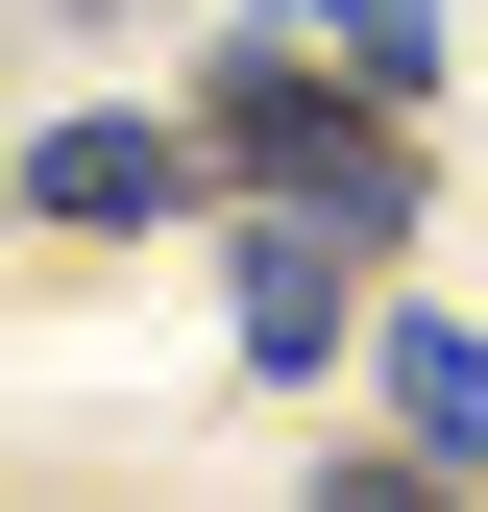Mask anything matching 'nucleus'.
Masks as SVG:
<instances>
[{
  "mask_svg": "<svg viewBox=\"0 0 488 512\" xmlns=\"http://www.w3.org/2000/svg\"><path fill=\"white\" fill-rule=\"evenodd\" d=\"M342 269H366V244H342L318 196H293L269 244H244V342H269V366H318V342H342Z\"/></svg>",
  "mask_w": 488,
  "mask_h": 512,
  "instance_id": "obj_2",
  "label": "nucleus"
},
{
  "mask_svg": "<svg viewBox=\"0 0 488 512\" xmlns=\"http://www.w3.org/2000/svg\"><path fill=\"white\" fill-rule=\"evenodd\" d=\"M49 220H171V122H49Z\"/></svg>",
  "mask_w": 488,
  "mask_h": 512,
  "instance_id": "obj_3",
  "label": "nucleus"
},
{
  "mask_svg": "<svg viewBox=\"0 0 488 512\" xmlns=\"http://www.w3.org/2000/svg\"><path fill=\"white\" fill-rule=\"evenodd\" d=\"M318 25H342V49H391V74H415V0H318Z\"/></svg>",
  "mask_w": 488,
  "mask_h": 512,
  "instance_id": "obj_5",
  "label": "nucleus"
},
{
  "mask_svg": "<svg viewBox=\"0 0 488 512\" xmlns=\"http://www.w3.org/2000/svg\"><path fill=\"white\" fill-rule=\"evenodd\" d=\"M220 147L269 171V196H318L342 244H415V147H391L342 74H318V49H244V74H220Z\"/></svg>",
  "mask_w": 488,
  "mask_h": 512,
  "instance_id": "obj_1",
  "label": "nucleus"
},
{
  "mask_svg": "<svg viewBox=\"0 0 488 512\" xmlns=\"http://www.w3.org/2000/svg\"><path fill=\"white\" fill-rule=\"evenodd\" d=\"M391 391H415V439H440V464H488V366L440 342V317H391Z\"/></svg>",
  "mask_w": 488,
  "mask_h": 512,
  "instance_id": "obj_4",
  "label": "nucleus"
}]
</instances>
